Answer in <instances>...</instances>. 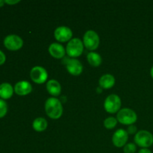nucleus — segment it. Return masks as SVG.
Listing matches in <instances>:
<instances>
[{
  "label": "nucleus",
  "mask_w": 153,
  "mask_h": 153,
  "mask_svg": "<svg viewBox=\"0 0 153 153\" xmlns=\"http://www.w3.org/2000/svg\"><path fill=\"white\" fill-rule=\"evenodd\" d=\"M45 111L51 119H59L63 114V107L61 102L55 97L49 98L45 103Z\"/></svg>",
  "instance_id": "nucleus-1"
},
{
  "label": "nucleus",
  "mask_w": 153,
  "mask_h": 153,
  "mask_svg": "<svg viewBox=\"0 0 153 153\" xmlns=\"http://www.w3.org/2000/svg\"><path fill=\"white\" fill-rule=\"evenodd\" d=\"M117 120L123 125H133L137 121V114L130 108H123L117 114Z\"/></svg>",
  "instance_id": "nucleus-2"
},
{
  "label": "nucleus",
  "mask_w": 153,
  "mask_h": 153,
  "mask_svg": "<svg viewBox=\"0 0 153 153\" xmlns=\"http://www.w3.org/2000/svg\"><path fill=\"white\" fill-rule=\"evenodd\" d=\"M84 51V45L82 40L79 38H73L68 42L66 47V53L69 57L77 58Z\"/></svg>",
  "instance_id": "nucleus-3"
},
{
  "label": "nucleus",
  "mask_w": 153,
  "mask_h": 153,
  "mask_svg": "<svg viewBox=\"0 0 153 153\" xmlns=\"http://www.w3.org/2000/svg\"><path fill=\"white\" fill-rule=\"evenodd\" d=\"M100 41L98 34L93 30H88L84 35L83 44L88 50H96L100 46Z\"/></svg>",
  "instance_id": "nucleus-4"
},
{
  "label": "nucleus",
  "mask_w": 153,
  "mask_h": 153,
  "mask_svg": "<svg viewBox=\"0 0 153 153\" xmlns=\"http://www.w3.org/2000/svg\"><path fill=\"white\" fill-rule=\"evenodd\" d=\"M134 143L142 148H148L153 144V135L146 130H141L136 133Z\"/></svg>",
  "instance_id": "nucleus-5"
},
{
  "label": "nucleus",
  "mask_w": 153,
  "mask_h": 153,
  "mask_svg": "<svg viewBox=\"0 0 153 153\" xmlns=\"http://www.w3.org/2000/svg\"><path fill=\"white\" fill-rule=\"evenodd\" d=\"M120 107L121 100L116 94H111L105 100L104 108L108 113L115 114L119 112Z\"/></svg>",
  "instance_id": "nucleus-6"
},
{
  "label": "nucleus",
  "mask_w": 153,
  "mask_h": 153,
  "mask_svg": "<svg viewBox=\"0 0 153 153\" xmlns=\"http://www.w3.org/2000/svg\"><path fill=\"white\" fill-rule=\"evenodd\" d=\"M30 77L31 80L36 84H43L46 82L48 78V73L43 67L36 66L31 69L30 72Z\"/></svg>",
  "instance_id": "nucleus-7"
},
{
  "label": "nucleus",
  "mask_w": 153,
  "mask_h": 153,
  "mask_svg": "<svg viewBox=\"0 0 153 153\" xmlns=\"http://www.w3.org/2000/svg\"><path fill=\"white\" fill-rule=\"evenodd\" d=\"M4 45L8 50L16 51L22 47L23 40L19 36L16 34H10L4 38Z\"/></svg>",
  "instance_id": "nucleus-8"
},
{
  "label": "nucleus",
  "mask_w": 153,
  "mask_h": 153,
  "mask_svg": "<svg viewBox=\"0 0 153 153\" xmlns=\"http://www.w3.org/2000/svg\"><path fill=\"white\" fill-rule=\"evenodd\" d=\"M66 58V68L70 74L73 76H79L83 71V66L82 63L75 58Z\"/></svg>",
  "instance_id": "nucleus-9"
},
{
  "label": "nucleus",
  "mask_w": 153,
  "mask_h": 153,
  "mask_svg": "<svg viewBox=\"0 0 153 153\" xmlns=\"http://www.w3.org/2000/svg\"><path fill=\"white\" fill-rule=\"evenodd\" d=\"M54 36L58 41L65 43V42L70 41L72 40L73 31L70 28L67 26H60L55 30Z\"/></svg>",
  "instance_id": "nucleus-10"
},
{
  "label": "nucleus",
  "mask_w": 153,
  "mask_h": 153,
  "mask_svg": "<svg viewBox=\"0 0 153 153\" xmlns=\"http://www.w3.org/2000/svg\"><path fill=\"white\" fill-rule=\"evenodd\" d=\"M128 138V134L127 131H125L123 128H120L114 133L113 137H112V142L115 146L120 148L126 144Z\"/></svg>",
  "instance_id": "nucleus-11"
},
{
  "label": "nucleus",
  "mask_w": 153,
  "mask_h": 153,
  "mask_svg": "<svg viewBox=\"0 0 153 153\" xmlns=\"http://www.w3.org/2000/svg\"><path fill=\"white\" fill-rule=\"evenodd\" d=\"M32 91V86L27 81H21L15 85L14 92L19 96H26Z\"/></svg>",
  "instance_id": "nucleus-12"
},
{
  "label": "nucleus",
  "mask_w": 153,
  "mask_h": 153,
  "mask_svg": "<svg viewBox=\"0 0 153 153\" xmlns=\"http://www.w3.org/2000/svg\"><path fill=\"white\" fill-rule=\"evenodd\" d=\"M49 52L50 55L57 59H61L65 57L66 51L62 45L58 43H53L49 46Z\"/></svg>",
  "instance_id": "nucleus-13"
},
{
  "label": "nucleus",
  "mask_w": 153,
  "mask_h": 153,
  "mask_svg": "<svg viewBox=\"0 0 153 153\" xmlns=\"http://www.w3.org/2000/svg\"><path fill=\"white\" fill-rule=\"evenodd\" d=\"M46 90L50 95L58 97L61 93V86L58 81L52 79L46 84Z\"/></svg>",
  "instance_id": "nucleus-14"
},
{
  "label": "nucleus",
  "mask_w": 153,
  "mask_h": 153,
  "mask_svg": "<svg viewBox=\"0 0 153 153\" xmlns=\"http://www.w3.org/2000/svg\"><path fill=\"white\" fill-rule=\"evenodd\" d=\"M99 84L101 88L103 89H110L113 88L115 85V79L112 75L105 74L103 75L99 80Z\"/></svg>",
  "instance_id": "nucleus-15"
},
{
  "label": "nucleus",
  "mask_w": 153,
  "mask_h": 153,
  "mask_svg": "<svg viewBox=\"0 0 153 153\" xmlns=\"http://www.w3.org/2000/svg\"><path fill=\"white\" fill-rule=\"evenodd\" d=\"M13 88L9 83H2L0 85V97L2 100H7L13 96Z\"/></svg>",
  "instance_id": "nucleus-16"
},
{
  "label": "nucleus",
  "mask_w": 153,
  "mask_h": 153,
  "mask_svg": "<svg viewBox=\"0 0 153 153\" xmlns=\"http://www.w3.org/2000/svg\"><path fill=\"white\" fill-rule=\"evenodd\" d=\"M48 126V123L46 120L43 117H37L33 121L32 127L34 130L37 132H42L45 131Z\"/></svg>",
  "instance_id": "nucleus-17"
},
{
  "label": "nucleus",
  "mask_w": 153,
  "mask_h": 153,
  "mask_svg": "<svg viewBox=\"0 0 153 153\" xmlns=\"http://www.w3.org/2000/svg\"><path fill=\"white\" fill-rule=\"evenodd\" d=\"M87 59H88V63L91 66L94 67H97L102 64V57L99 55L97 52H91L88 54L87 55Z\"/></svg>",
  "instance_id": "nucleus-18"
},
{
  "label": "nucleus",
  "mask_w": 153,
  "mask_h": 153,
  "mask_svg": "<svg viewBox=\"0 0 153 153\" xmlns=\"http://www.w3.org/2000/svg\"><path fill=\"white\" fill-rule=\"evenodd\" d=\"M117 124V120L116 118L113 117L106 118L104 121L105 127L108 129H112V128L116 126Z\"/></svg>",
  "instance_id": "nucleus-19"
},
{
  "label": "nucleus",
  "mask_w": 153,
  "mask_h": 153,
  "mask_svg": "<svg viewBox=\"0 0 153 153\" xmlns=\"http://www.w3.org/2000/svg\"><path fill=\"white\" fill-rule=\"evenodd\" d=\"M7 111V105L2 99H0V118L6 115Z\"/></svg>",
  "instance_id": "nucleus-20"
},
{
  "label": "nucleus",
  "mask_w": 153,
  "mask_h": 153,
  "mask_svg": "<svg viewBox=\"0 0 153 153\" xmlns=\"http://www.w3.org/2000/svg\"><path fill=\"white\" fill-rule=\"evenodd\" d=\"M124 153H134L136 152V145L133 143H126L123 146Z\"/></svg>",
  "instance_id": "nucleus-21"
},
{
  "label": "nucleus",
  "mask_w": 153,
  "mask_h": 153,
  "mask_svg": "<svg viewBox=\"0 0 153 153\" xmlns=\"http://www.w3.org/2000/svg\"><path fill=\"white\" fill-rule=\"evenodd\" d=\"M127 132L128 134H135L137 132V127L134 125H131L128 127V129H127Z\"/></svg>",
  "instance_id": "nucleus-22"
},
{
  "label": "nucleus",
  "mask_w": 153,
  "mask_h": 153,
  "mask_svg": "<svg viewBox=\"0 0 153 153\" xmlns=\"http://www.w3.org/2000/svg\"><path fill=\"white\" fill-rule=\"evenodd\" d=\"M6 57L5 55L0 50V65H2L4 62H5Z\"/></svg>",
  "instance_id": "nucleus-23"
},
{
  "label": "nucleus",
  "mask_w": 153,
  "mask_h": 153,
  "mask_svg": "<svg viewBox=\"0 0 153 153\" xmlns=\"http://www.w3.org/2000/svg\"><path fill=\"white\" fill-rule=\"evenodd\" d=\"M138 153H152V152L147 148H142L141 149H140Z\"/></svg>",
  "instance_id": "nucleus-24"
},
{
  "label": "nucleus",
  "mask_w": 153,
  "mask_h": 153,
  "mask_svg": "<svg viewBox=\"0 0 153 153\" xmlns=\"http://www.w3.org/2000/svg\"><path fill=\"white\" fill-rule=\"evenodd\" d=\"M19 1H10V0H5L4 1V3H7V4H17V3H19Z\"/></svg>",
  "instance_id": "nucleus-25"
},
{
  "label": "nucleus",
  "mask_w": 153,
  "mask_h": 153,
  "mask_svg": "<svg viewBox=\"0 0 153 153\" xmlns=\"http://www.w3.org/2000/svg\"><path fill=\"white\" fill-rule=\"evenodd\" d=\"M4 1H1V0H0V7L4 6Z\"/></svg>",
  "instance_id": "nucleus-26"
},
{
  "label": "nucleus",
  "mask_w": 153,
  "mask_h": 153,
  "mask_svg": "<svg viewBox=\"0 0 153 153\" xmlns=\"http://www.w3.org/2000/svg\"><path fill=\"white\" fill-rule=\"evenodd\" d=\"M150 75L151 76H152V78L153 79V67L151 68V70H150Z\"/></svg>",
  "instance_id": "nucleus-27"
}]
</instances>
